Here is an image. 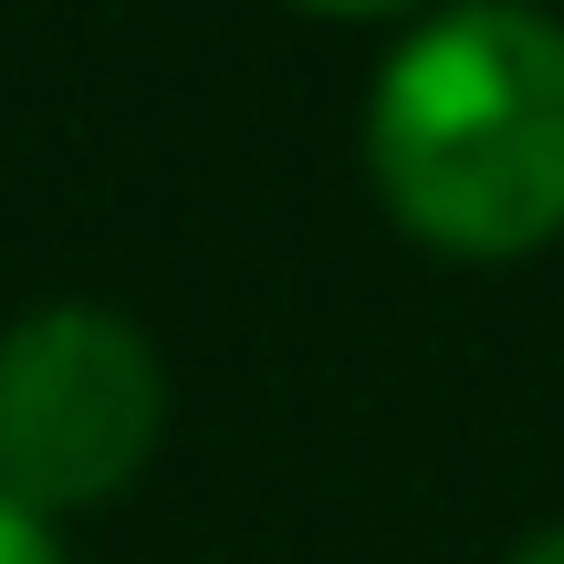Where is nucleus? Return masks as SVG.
Returning <instances> with one entry per match:
<instances>
[{"label":"nucleus","mask_w":564,"mask_h":564,"mask_svg":"<svg viewBox=\"0 0 564 564\" xmlns=\"http://www.w3.org/2000/svg\"><path fill=\"white\" fill-rule=\"evenodd\" d=\"M293 11H324V21H387V11H408V0H293Z\"/></svg>","instance_id":"obj_4"},{"label":"nucleus","mask_w":564,"mask_h":564,"mask_svg":"<svg viewBox=\"0 0 564 564\" xmlns=\"http://www.w3.org/2000/svg\"><path fill=\"white\" fill-rule=\"evenodd\" d=\"M502 564H564V523H554V533H533V544H512Z\"/></svg>","instance_id":"obj_5"},{"label":"nucleus","mask_w":564,"mask_h":564,"mask_svg":"<svg viewBox=\"0 0 564 564\" xmlns=\"http://www.w3.org/2000/svg\"><path fill=\"white\" fill-rule=\"evenodd\" d=\"M0 564H63L53 523H42V512H21V502H0Z\"/></svg>","instance_id":"obj_3"},{"label":"nucleus","mask_w":564,"mask_h":564,"mask_svg":"<svg viewBox=\"0 0 564 564\" xmlns=\"http://www.w3.org/2000/svg\"><path fill=\"white\" fill-rule=\"evenodd\" d=\"M158 429H167V377L126 314L53 303L0 335V502L84 512L147 470Z\"/></svg>","instance_id":"obj_2"},{"label":"nucleus","mask_w":564,"mask_h":564,"mask_svg":"<svg viewBox=\"0 0 564 564\" xmlns=\"http://www.w3.org/2000/svg\"><path fill=\"white\" fill-rule=\"evenodd\" d=\"M366 167L429 251H544L564 230V32L512 0L408 32L366 105Z\"/></svg>","instance_id":"obj_1"}]
</instances>
